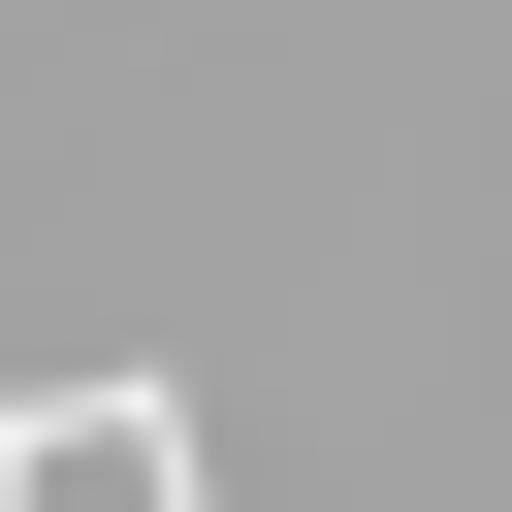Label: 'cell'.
Returning <instances> with one entry per match:
<instances>
[{
	"label": "cell",
	"instance_id": "obj_1",
	"mask_svg": "<svg viewBox=\"0 0 512 512\" xmlns=\"http://www.w3.org/2000/svg\"><path fill=\"white\" fill-rule=\"evenodd\" d=\"M0 512H192L160 384H64V416H0Z\"/></svg>",
	"mask_w": 512,
	"mask_h": 512
}]
</instances>
